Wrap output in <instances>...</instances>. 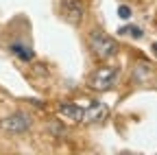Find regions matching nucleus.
Returning a JSON list of instances; mask_svg holds the SVG:
<instances>
[{"label":"nucleus","instance_id":"nucleus-1","mask_svg":"<svg viewBox=\"0 0 157 155\" xmlns=\"http://www.w3.org/2000/svg\"><path fill=\"white\" fill-rule=\"evenodd\" d=\"M59 114L72 122H98L109 114V107L101 101H90V105H76V103H61Z\"/></svg>","mask_w":157,"mask_h":155},{"label":"nucleus","instance_id":"nucleus-7","mask_svg":"<svg viewBox=\"0 0 157 155\" xmlns=\"http://www.w3.org/2000/svg\"><path fill=\"white\" fill-rule=\"evenodd\" d=\"M120 33L127 35V37H133V40H142V37H144V31L140 26H122Z\"/></svg>","mask_w":157,"mask_h":155},{"label":"nucleus","instance_id":"nucleus-4","mask_svg":"<svg viewBox=\"0 0 157 155\" xmlns=\"http://www.w3.org/2000/svg\"><path fill=\"white\" fill-rule=\"evenodd\" d=\"M31 125H33V118H31V114H26V111H13V114L7 116V118L0 120V127H2L7 133H11V135L26 133L31 129Z\"/></svg>","mask_w":157,"mask_h":155},{"label":"nucleus","instance_id":"nucleus-9","mask_svg":"<svg viewBox=\"0 0 157 155\" xmlns=\"http://www.w3.org/2000/svg\"><path fill=\"white\" fill-rule=\"evenodd\" d=\"M153 50H155V55H157V44H153Z\"/></svg>","mask_w":157,"mask_h":155},{"label":"nucleus","instance_id":"nucleus-6","mask_svg":"<svg viewBox=\"0 0 157 155\" xmlns=\"http://www.w3.org/2000/svg\"><path fill=\"white\" fill-rule=\"evenodd\" d=\"M11 52L17 55L20 59H24V61L33 59V50H31L29 46H24V44H11Z\"/></svg>","mask_w":157,"mask_h":155},{"label":"nucleus","instance_id":"nucleus-5","mask_svg":"<svg viewBox=\"0 0 157 155\" xmlns=\"http://www.w3.org/2000/svg\"><path fill=\"white\" fill-rule=\"evenodd\" d=\"M59 11L66 20L74 26H78L83 20H85V5L83 0H61L59 2Z\"/></svg>","mask_w":157,"mask_h":155},{"label":"nucleus","instance_id":"nucleus-2","mask_svg":"<svg viewBox=\"0 0 157 155\" xmlns=\"http://www.w3.org/2000/svg\"><path fill=\"white\" fill-rule=\"evenodd\" d=\"M90 50H92V55L96 57V59L109 61V59H113V57L118 55L120 46H118V42L113 40L111 35H107L105 31L94 29L90 33Z\"/></svg>","mask_w":157,"mask_h":155},{"label":"nucleus","instance_id":"nucleus-3","mask_svg":"<svg viewBox=\"0 0 157 155\" xmlns=\"http://www.w3.org/2000/svg\"><path fill=\"white\" fill-rule=\"evenodd\" d=\"M118 74H120V70L116 66H101L87 76V87L94 92H107L116 85Z\"/></svg>","mask_w":157,"mask_h":155},{"label":"nucleus","instance_id":"nucleus-8","mask_svg":"<svg viewBox=\"0 0 157 155\" xmlns=\"http://www.w3.org/2000/svg\"><path fill=\"white\" fill-rule=\"evenodd\" d=\"M118 15H120L122 20H129V17H131V9L124 7V5H122V7H118Z\"/></svg>","mask_w":157,"mask_h":155}]
</instances>
